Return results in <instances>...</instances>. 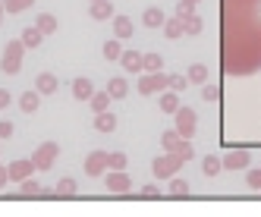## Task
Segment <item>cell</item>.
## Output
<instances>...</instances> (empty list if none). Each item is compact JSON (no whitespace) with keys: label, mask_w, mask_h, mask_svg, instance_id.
Listing matches in <instances>:
<instances>
[{"label":"cell","mask_w":261,"mask_h":217,"mask_svg":"<svg viewBox=\"0 0 261 217\" xmlns=\"http://www.w3.org/2000/svg\"><path fill=\"white\" fill-rule=\"evenodd\" d=\"M16 66H19V47L13 44V47H10V54H7V60H4V69L7 72H16Z\"/></svg>","instance_id":"1"},{"label":"cell","mask_w":261,"mask_h":217,"mask_svg":"<svg viewBox=\"0 0 261 217\" xmlns=\"http://www.w3.org/2000/svg\"><path fill=\"white\" fill-rule=\"evenodd\" d=\"M54 145H44V148H41V154H38V167H47V164H51V158H54Z\"/></svg>","instance_id":"2"},{"label":"cell","mask_w":261,"mask_h":217,"mask_svg":"<svg viewBox=\"0 0 261 217\" xmlns=\"http://www.w3.org/2000/svg\"><path fill=\"white\" fill-rule=\"evenodd\" d=\"M98 129H104V132L113 129V117H101V120H98Z\"/></svg>","instance_id":"3"},{"label":"cell","mask_w":261,"mask_h":217,"mask_svg":"<svg viewBox=\"0 0 261 217\" xmlns=\"http://www.w3.org/2000/svg\"><path fill=\"white\" fill-rule=\"evenodd\" d=\"M22 107H26V111H32V107H38V101H35V94H26V98H22Z\"/></svg>","instance_id":"4"},{"label":"cell","mask_w":261,"mask_h":217,"mask_svg":"<svg viewBox=\"0 0 261 217\" xmlns=\"http://www.w3.org/2000/svg\"><path fill=\"white\" fill-rule=\"evenodd\" d=\"M76 94H79V98H85V94H88V82H76Z\"/></svg>","instance_id":"5"},{"label":"cell","mask_w":261,"mask_h":217,"mask_svg":"<svg viewBox=\"0 0 261 217\" xmlns=\"http://www.w3.org/2000/svg\"><path fill=\"white\" fill-rule=\"evenodd\" d=\"M29 173V164H16L13 167V176H26Z\"/></svg>","instance_id":"6"},{"label":"cell","mask_w":261,"mask_h":217,"mask_svg":"<svg viewBox=\"0 0 261 217\" xmlns=\"http://www.w3.org/2000/svg\"><path fill=\"white\" fill-rule=\"evenodd\" d=\"M32 0H10V10H22V7H29Z\"/></svg>","instance_id":"7"},{"label":"cell","mask_w":261,"mask_h":217,"mask_svg":"<svg viewBox=\"0 0 261 217\" xmlns=\"http://www.w3.org/2000/svg\"><path fill=\"white\" fill-rule=\"evenodd\" d=\"M41 29L51 32V29H54V19H51V16H41Z\"/></svg>","instance_id":"8"},{"label":"cell","mask_w":261,"mask_h":217,"mask_svg":"<svg viewBox=\"0 0 261 217\" xmlns=\"http://www.w3.org/2000/svg\"><path fill=\"white\" fill-rule=\"evenodd\" d=\"M110 186H113V189H126V179L116 176V179H110Z\"/></svg>","instance_id":"9"},{"label":"cell","mask_w":261,"mask_h":217,"mask_svg":"<svg viewBox=\"0 0 261 217\" xmlns=\"http://www.w3.org/2000/svg\"><path fill=\"white\" fill-rule=\"evenodd\" d=\"M94 16H107V4H98V7H94Z\"/></svg>","instance_id":"10"},{"label":"cell","mask_w":261,"mask_h":217,"mask_svg":"<svg viewBox=\"0 0 261 217\" xmlns=\"http://www.w3.org/2000/svg\"><path fill=\"white\" fill-rule=\"evenodd\" d=\"M116 29H120V35H126V32H129V22H126V19H120V22H116Z\"/></svg>","instance_id":"11"},{"label":"cell","mask_w":261,"mask_h":217,"mask_svg":"<svg viewBox=\"0 0 261 217\" xmlns=\"http://www.w3.org/2000/svg\"><path fill=\"white\" fill-rule=\"evenodd\" d=\"M0 186H4V176H0Z\"/></svg>","instance_id":"12"}]
</instances>
